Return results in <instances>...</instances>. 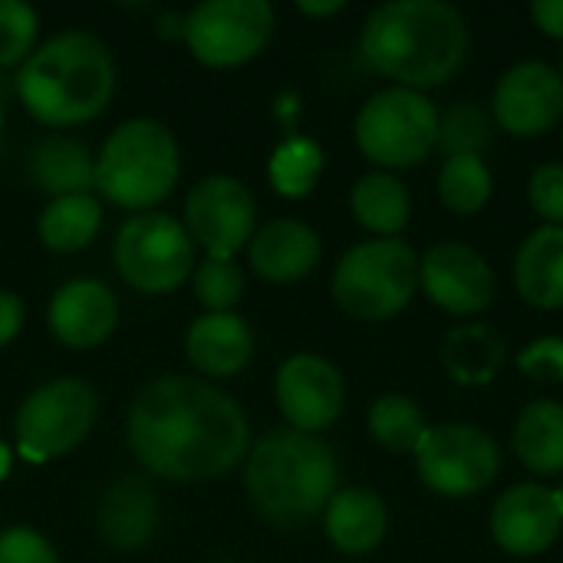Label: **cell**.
Masks as SVG:
<instances>
[{
	"mask_svg": "<svg viewBox=\"0 0 563 563\" xmlns=\"http://www.w3.org/2000/svg\"><path fill=\"white\" fill-rule=\"evenodd\" d=\"M26 165H30V178L36 181V188H43L53 198L89 195V188H96V158L73 135L40 139Z\"/></svg>",
	"mask_w": 563,
	"mask_h": 563,
	"instance_id": "603a6c76",
	"label": "cell"
},
{
	"mask_svg": "<svg viewBox=\"0 0 563 563\" xmlns=\"http://www.w3.org/2000/svg\"><path fill=\"white\" fill-rule=\"evenodd\" d=\"M511 445L518 462L534 475H563V402L538 399L521 409Z\"/></svg>",
	"mask_w": 563,
	"mask_h": 563,
	"instance_id": "cb8c5ba5",
	"label": "cell"
},
{
	"mask_svg": "<svg viewBox=\"0 0 563 563\" xmlns=\"http://www.w3.org/2000/svg\"><path fill=\"white\" fill-rule=\"evenodd\" d=\"M495 191L492 168L482 155H449L439 172V198L452 214H478Z\"/></svg>",
	"mask_w": 563,
	"mask_h": 563,
	"instance_id": "4316f807",
	"label": "cell"
},
{
	"mask_svg": "<svg viewBox=\"0 0 563 563\" xmlns=\"http://www.w3.org/2000/svg\"><path fill=\"white\" fill-rule=\"evenodd\" d=\"M0 563H59V558L40 531L7 528L0 534Z\"/></svg>",
	"mask_w": 563,
	"mask_h": 563,
	"instance_id": "d590c367",
	"label": "cell"
},
{
	"mask_svg": "<svg viewBox=\"0 0 563 563\" xmlns=\"http://www.w3.org/2000/svg\"><path fill=\"white\" fill-rule=\"evenodd\" d=\"M277 406L290 429L317 435L330 429L343 412V379L323 356H290L277 373Z\"/></svg>",
	"mask_w": 563,
	"mask_h": 563,
	"instance_id": "2e32d148",
	"label": "cell"
},
{
	"mask_svg": "<svg viewBox=\"0 0 563 563\" xmlns=\"http://www.w3.org/2000/svg\"><path fill=\"white\" fill-rule=\"evenodd\" d=\"M254 224L257 205L238 178L211 175L188 191L185 231L208 251V257L234 261V254L254 238Z\"/></svg>",
	"mask_w": 563,
	"mask_h": 563,
	"instance_id": "7c38bea8",
	"label": "cell"
},
{
	"mask_svg": "<svg viewBox=\"0 0 563 563\" xmlns=\"http://www.w3.org/2000/svg\"><path fill=\"white\" fill-rule=\"evenodd\" d=\"M419 287L445 313L475 317L495 300V271L475 247L449 241L419 261Z\"/></svg>",
	"mask_w": 563,
	"mask_h": 563,
	"instance_id": "5bb4252c",
	"label": "cell"
},
{
	"mask_svg": "<svg viewBox=\"0 0 563 563\" xmlns=\"http://www.w3.org/2000/svg\"><path fill=\"white\" fill-rule=\"evenodd\" d=\"M531 20L541 33L563 40V0H534L531 3Z\"/></svg>",
	"mask_w": 563,
	"mask_h": 563,
	"instance_id": "74e56055",
	"label": "cell"
},
{
	"mask_svg": "<svg viewBox=\"0 0 563 563\" xmlns=\"http://www.w3.org/2000/svg\"><path fill=\"white\" fill-rule=\"evenodd\" d=\"M558 492H561V498H563V482H561V488H558Z\"/></svg>",
	"mask_w": 563,
	"mask_h": 563,
	"instance_id": "b9f144b4",
	"label": "cell"
},
{
	"mask_svg": "<svg viewBox=\"0 0 563 563\" xmlns=\"http://www.w3.org/2000/svg\"><path fill=\"white\" fill-rule=\"evenodd\" d=\"M343 7H346L343 0H323V3L300 0V3H297V10H300V13H307V16H333V13H340Z\"/></svg>",
	"mask_w": 563,
	"mask_h": 563,
	"instance_id": "f35d334b",
	"label": "cell"
},
{
	"mask_svg": "<svg viewBox=\"0 0 563 563\" xmlns=\"http://www.w3.org/2000/svg\"><path fill=\"white\" fill-rule=\"evenodd\" d=\"M125 435L139 465L168 482L221 478L247 452L241 406L191 376H165L145 386L129 409Z\"/></svg>",
	"mask_w": 563,
	"mask_h": 563,
	"instance_id": "6da1fadb",
	"label": "cell"
},
{
	"mask_svg": "<svg viewBox=\"0 0 563 563\" xmlns=\"http://www.w3.org/2000/svg\"><path fill=\"white\" fill-rule=\"evenodd\" d=\"M102 224V205L92 195H66L53 198L40 214V241L56 254L82 251Z\"/></svg>",
	"mask_w": 563,
	"mask_h": 563,
	"instance_id": "484cf974",
	"label": "cell"
},
{
	"mask_svg": "<svg viewBox=\"0 0 563 563\" xmlns=\"http://www.w3.org/2000/svg\"><path fill=\"white\" fill-rule=\"evenodd\" d=\"M7 472H10V449L0 442V482L7 478Z\"/></svg>",
	"mask_w": 563,
	"mask_h": 563,
	"instance_id": "ab89813d",
	"label": "cell"
},
{
	"mask_svg": "<svg viewBox=\"0 0 563 563\" xmlns=\"http://www.w3.org/2000/svg\"><path fill=\"white\" fill-rule=\"evenodd\" d=\"M416 468L429 492L442 498H472L485 492L501 472L498 442L468 422L429 426L416 449Z\"/></svg>",
	"mask_w": 563,
	"mask_h": 563,
	"instance_id": "9c48e42d",
	"label": "cell"
},
{
	"mask_svg": "<svg viewBox=\"0 0 563 563\" xmlns=\"http://www.w3.org/2000/svg\"><path fill=\"white\" fill-rule=\"evenodd\" d=\"M518 369L534 383H563V340L541 336L518 353Z\"/></svg>",
	"mask_w": 563,
	"mask_h": 563,
	"instance_id": "e575fe53",
	"label": "cell"
},
{
	"mask_svg": "<svg viewBox=\"0 0 563 563\" xmlns=\"http://www.w3.org/2000/svg\"><path fill=\"white\" fill-rule=\"evenodd\" d=\"M515 287L538 310L563 307V228L544 224L525 238L515 257Z\"/></svg>",
	"mask_w": 563,
	"mask_h": 563,
	"instance_id": "7402d4cb",
	"label": "cell"
},
{
	"mask_svg": "<svg viewBox=\"0 0 563 563\" xmlns=\"http://www.w3.org/2000/svg\"><path fill=\"white\" fill-rule=\"evenodd\" d=\"M340 462L320 435L297 429L267 432L247 455L244 488L254 511L280 528L297 531L327 511L336 495Z\"/></svg>",
	"mask_w": 563,
	"mask_h": 563,
	"instance_id": "3957f363",
	"label": "cell"
},
{
	"mask_svg": "<svg viewBox=\"0 0 563 563\" xmlns=\"http://www.w3.org/2000/svg\"><path fill=\"white\" fill-rule=\"evenodd\" d=\"M115 89V63L109 46L86 33L66 30L26 56L16 73V96L26 112L53 129L96 119Z\"/></svg>",
	"mask_w": 563,
	"mask_h": 563,
	"instance_id": "277c9868",
	"label": "cell"
},
{
	"mask_svg": "<svg viewBox=\"0 0 563 563\" xmlns=\"http://www.w3.org/2000/svg\"><path fill=\"white\" fill-rule=\"evenodd\" d=\"M23 327V300L10 290H0V346L13 343Z\"/></svg>",
	"mask_w": 563,
	"mask_h": 563,
	"instance_id": "8d00e7d4",
	"label": "cell"
},
{
	"mask_svg": "<svg viewBox=\"0 0 563 563\" xmlns=\"http://www.w3.org/2000/svg\"><path fill=\"white\" fill-rule=\"evenodd\" d=\"M563 531V498L558 488L525 482L508 488L492 508V538L515 558L544 554Z\"/></svg>",
	"mask_w": 563,
	"mask_h": 563,
	"instance_id": "9a60e30c",
	"label": "cell"
},
{
	"mask_svg": "<svg viewBox=\"0 0 563 563\" xmlns=\"http://www.w3.org/2000/svg\"><path fill=\"white\" fill-rule=\"evenodd\" d=\"M419 290V257L399 238H373L350 247L333 271V297L356 320H389Z\"/></svg>",
	"mask_w": 563,
	"mask_h": 563,
	"instance_id": "8992f818",
	"label": "cell"
},
{
	"mask_svg": "<svg viewBox=\"0 0 563 563\" xmlns=\"http://www.w3.org/2000/svg\"><path fill=\"white\" fill-rule=\"evenodd\" d=\"M528 198L531 208L554 228H563V165L548 162L538 165L531 181H528Z\"/></svg>",
	"mask_w": 563,
	"mask_h": 563,
	"instance_id": "836d02e7",
	"label": "cell"
},
{
	"mask_svg": "<svg viewBox=\"0 0 563 563\" xmlns=\"http://www.w3.org/2000/svg\"><path fill=\"white\" fill-rule=\"evenodd\" d=\"M119 323V300L99 280H69L49 303V330L69 350H92Z\"/></svg>",
	"mask_w": 563,
	"mask_h": 563,
	"instance_id": "e0dca14e",
	"label": "cell"
},
{
	"mask_svg": "<svg viewBox=\"0 0 563 563\" xmlns=\"http://www.w3.org/2000/svg\"><path fill=\"white\" fill-rule=\"evenodd\" d=\"M495 122L521 139H534L551 132L563 119V76L538 59L511 66L492 99Z\"/></svg>",
	"mask_w": 563,
	"mask_h": 563,
	"instance_id": "4fadbf2b",
	"label": "cell"
},
{
	"mask_svg": "<svg viewBox=\"0 0 563 563\" xmlns=\"http://www.w3.org/2000/svg\"><path fill=\"white\" fill-rule=\"evenodd\" d=\"M369 435L386 449V452H396V455H406L419 449V442L426 439L429 426H426V416L422 409L409 399V396H399V393H386L379 396L373 406H369Z\"/></svg>",
	"mask_w": 563,
	"mask_h": 563,
	"instance_id": "83f0119b",
	"label": "cell"
},
{
	"mask_svg": "<svg viewBox=\"0 0 563 563\" xmlns=\"http://www.w3.org/2000/svg\"><path fill=\"white\" fill-rule=\"evenodd\" d=\"M320 264V238L303 221H271L251 238V267L271 284H294Z\"/></svg>",
	"mask_w": 563,
	"mask_h": 563,
	"instance_id": "d6986e66",
	"label": "cell"
},
{
	"mask_svg": "<svg viewBox=\"0 0 563 563\" xmlns=\"http://www.w3.org/2000/svg\"><path fill=\"white\" fill-rule=\"evenodd\" d=\"M36 40V10L23 0H0V66L26 63Z\"/></svg>",
	"mask_w": 563,
	"mask_h": 563,
	"instance_id": "d6a6232c",
	"label": "cell"
},
{
	"mask_svg": "<svg viewBox=\"0 0 563 563\" xmlns=\"http://www.w3.org/2000/svg\"><path fill=\"white\" fill-rule=\"evenodd\" d=\"M99 416V396L82 379H53L40 386L16 412V445L30 462H49L73 452Z\"/></svg>",
	"mask_w": 563,
	"mask_h": 563,
	"instance_id": "30bf717a",
	"label": "cell"
},
{
	"mask_svg": "<svg viewBox=\"0 0 563 563\" xmlns=\"http://www.w3.org/2000/svg\"><path fill=\"white\" fill-rule=\"evenodd\" d=\"M241 290H244V277L234 261L208 257L195 271V294L208 307V313H231V307L241 300Z\"/></svg>",
	"mask_w": 563,
	"mask_h": 563,
	"instance_id": "1f68e13d",
	"label": "cell"
},
{
	"mask_svg": "<svg viewBox=\"0 0 563 563\" xmlns=\"http://www.w3.org/2000/svg\"><path fill=\"white\" fill-rule=\"evenodd\" d=\"M0 129H3V106H0Z\"/></svg>",
	"mask_w": 563,
	"mask_h": 563,
	"instance_id": "60d3db41",
	"label": "cell"
},
{
	"mask_svg": "<svg viewBox=\"0 0 563 563\" xmlns=\"http://www.w3.org/2000/svg\"><path fill=\"white\" fill-rule=\"evenodd\" d=\"M350 208H353V218L379 238H396L409 224V214H412L406 185L386 172L363 175L353 185Z\"/></svg>",
	"mask_w": 563,
	"mask_h": 563,
	"instance_id": "d4e9b609",
	"label": "cell"
},
{
	"mask_svg": "<svg viewBox=\"0 0 563 563\" xmlns=\"http://www.w3.org/2000/svg\"><path fill=\"white\" fill-rule=\"evenodd\" d=\"M356 145L383 168H412L439 145V112L426 92L389 86L360 109Z\"/></svg>",
	"mask_w": 563,
	"mask_h": 563,
	"instance_id": "52a82bcc",
	"label": "cell"
},
{
	"mask_svg": "<svg viewBox=\"0 0 563 563\" xmlns=\"http://www.w3.org/2000/svg\"><path fill=\"white\" fill-rule=\"evenodd\" d=\"M274 7L267 0H205L185 16L188 49L214 69L254 59L274 33Z\"/></svg>",
	"mask_w": 563,
	"mask_h": 563,
	"instance_id": "8fae6325",
	"label": "cell"
},
{
	"mask_svg": "<svg viewBox=\"0 0 563 563\" xmlns=\"http://www.w3.org/2000/svg\"><path fill=\"white\" fill-rule=\"evenodd\" d=\"M505 360L501 340L485 327H462L449 336L445 366L459 383H485L498 373Z\"/></svg>",
	"mask_w": 563,
	"mask_h": 563,
	"instance_id": "f1b7e54d",
	"label": "cell"
},
{
	"mask_svg": "<svg viewBox=\"0 0 563 563\" xmlns=\"http://www.w3.org/2000/svg\"><path fill=\"white\" fill-rule=\"evenodd\" d=\"M185 353L205 376H234L254 353V333L238 313H205L188 327Z\"/></svg>",
	"mask_w": 563,
	"mask_h": 563,
	"instance_id": "44dd1931",
	"label": "cell"
},
{
	"mask_svg": "<svg viewBox=\"0 0 563 563\" xmlns=\"http://www.w3.org/2000/svg\"><path fill=\"white\" fill-rule=\"evenodd\" d=\"M224 563H231V561H224Z\"/></svg>",
	"mask_w": 563,
	"mask_h": 563,
	"instance_id": "7bdbcfd3",
	"label": "cell"
},
{
	"mask_svg": "<svg viewBox=\"0 0 563 563\" xmlns=\"http://www.w3.org/2000/svg\"><path fill=\"white\" fill-rule=\"evenodd\" d=\"M492 142V119L475 102H455L439 115V145L449 155H482Z\"/></svg>",
	"mask_w": 563,
	"mask_h": 563,
	"instance_id": "4dcf8cb0",
	"label": "cell"
},
{
	"mask_svg": "<svg viewBox=\"0 0 563 563\" xmlns=\"http://www.w3.org/2000/svg\"><path fill=\"white\" fill-rule=\"evenodd\" d=\"M112 257L129 287L142 294H172L191 274L195 241L175 218L142 211L119 228Z\"/></svg>",
	"mask_w": 563,
	"mask_h": 563,
	"instance_id": "ba28073f",
	"label": "cell"
},
{
	"mask_svg": "<svg viewBox=\"0 0 563 563\" xmlns=\"http://www.w3.org/2000/svg\"><path fill=\"white\" fill-rule=\"evenodd\" d=\"M323 168V152L310 139H290L284 142L271 158V181L287 198H303L317 185V175Z\"/></svg>",
	"mask_w": 563,
	"mask_h": 563,
	"instance_id": "f546056e",
	"label": "cell"
},
{
	"mask_svg": "<svg viewBox=\"0 0 563 563\" xmlns=\"http://www.w3.org/2000/svg\"><path fill=\"white\" fill-rule=\"evenodd\" d=\"M96 528L109 548L125 551V554L142 551L155 538V528H158V501H155L152 485L139 475L119 478L102 495Z\"/></svg>",
	"mask_w": 563,
	"mask_h": 563,
	"instance_id": "ac0fdd59",
	"label": "cell"
},
{
	"mask_svg": "<svg viewBox=\"0 0 563 563\" xmlns=\"http://www.w3.org/2000/svg\"><path fill=\"white\" fill-rule=\"evenodd\" d=\"M178 181V142L155 119L122 122L96 158V188L106 201L145 211Z\"/></svg>",
	"mask_w": 563,
	"mask_h": 563,
	"instance_id": "5b68a950",
	"label": "cell"
},
{
	"mask_svg": "<svg viewBox=\"0 0 563 563\" xmlns=\"http://www.w3.org/2000/svg\"><path fill=\"white\" fill-rule=\"evenodd\" d=\"M389 528V511L383 498L369 488H343L330 498L323 511V531L340 554L363 558L373 554Z\"/></svg>",
	"mask_w": 563,
	"mask_h": 563,
	"instance_id": "ffe728a7",
	"label": "cell"
},
{
	"mask_svg": "<svg viewBox=\"0 0 563 563\" xmlns=\"http://www.w3.org/2000/svg\"><path fill=\"white\" fill-rule=\"evenodd\" d=\"M360 46L376 73L422 92L462 69L468 23L445 0H389L366 16Z\"/></svg>",
	"mask_w": 563,
	"mask_h": 563,
	"instance_id": "7a4b0ae2",
	"label": "cell"
},
{
	"mask_svg": "<svg viewBox=\"0 0 563 563\" xmlns=\"http://www.w3.org/2000/svg\"><path fill=\"white\" fill-rule=\"evenodd\" d=\"M561 76H563V73H561Z\"/></svg>",
	"mask_w": 563,
	"mask_h": 563,
	"instance_id": "ee69618b",
	"label": "cell"
}]
</instances>
